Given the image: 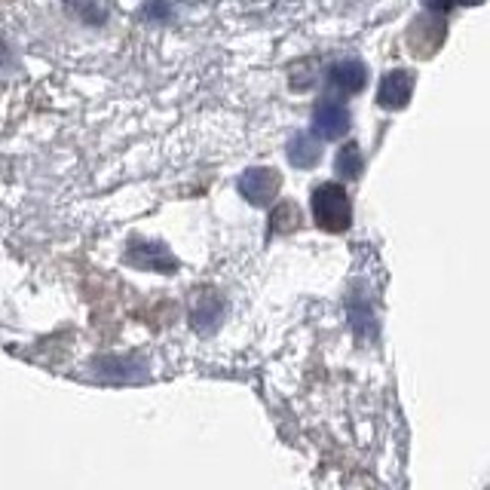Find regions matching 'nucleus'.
Instances as JSON below:
<instances>
[{
  "label": "nucleus",
  "instance_id": "9d476101",
  "mask_svg": "<svg viewBox=\"0 0 490 490\" xmlns=\"http://www.w3.org/2000/svg\"><path fill=\"white\" fill-rule=\"evenodd\" d=\"M285 153L294 169H313L316 162L322 160V144H319V138L310 136V132H294Z\"/></svg>",
  "mask_w": 490,
  "mask_h": 490
},
{
  "label": "nucleus",
  "instance_id": "39448f33",
  "mask_svg": "<svg viewBox=\"0 0 490 490\" xmlns=\"http://www.w3.org/2000/svg\"><path fill=\"white\" fill-rule=\"evenodd\" d=\"M444 34H448V25H444L442 16H435V13L417 16L411 22V28H407V47H411V56H417V58L435 56V49L444 43Z\"/></svg>",
  "mask_w": 490,
  "mask_h": 490
},
{
  "label": "nucleus",
  "instance_id": "f257e3e1",
  "mask_svg": "<svg viewBox=\"0 0 490 490\" xmlns=\"http://www.w3.org/2000/svg\"><path fill=\"white\" fill-rule=\"evenodd\" d=\"M310 209H313L316 227H322L325 233H344L353 224V203L350 193L344 184L337 181H325L319 184L310 197Z\"/></svg>",
  "mask_w": 490,
  "mask_h": 490
},
{
  "label": "nucleus",
  "instance_id": "7ed1b4c3",
  "mask_svg": "<svg viewBox=\"0 0 490 490\" xmlns=\"http://www.w3.org/2000/svg\"><path fill=\"white\" fill-rule=\"evenodd\" d=\"M126 261L138 267V270H151V273L178 270V258L172 255V249H169L166 242H151V240H129Z\"/></svg>",
  "mask_w": 490,
  "mask_h": 490
},
{
  "label": "nucleus",
  "instance_id": "ddd939ff",
  "mask_svg": "<svg viewBox=\"0 0 490 490\" xmlns=\"http://www.w3.org/2000/svg\"><path fill=\"white\" fill-rule=\"evenodd\" d=\"M71 13H77L80 19L89 22V25H99V22L108 19V10L99 4V0H68Z\"/></svg>",
  "mask_w": 490,
  "mask_h": 490
},
{
  "label": "nucleus",
  "instance_id": "1a4fd4ad",
  "mask_svg": "<svg viewBox=\"0 0 490 490\" xmlns=\"http://www.w3.org/2000/svg\"><path fill=\"white\" fill-rule=\"evenodd\" d=\"M144 374L147 365L138 355H105V359L95 362V377H101V381L123 383V381H138Z\"/></svg>",
  "mask_w": 490,
  "mask_h": 490
},
{
  "label": "nucleus",
  "instance_id": "0eeeda50",
  "mask_svg": "<svg viewBox=\"0 0 490 490\" xmlns=\"http://www.w3.org/2000/svg\"><path fill=\"white\" fill-rule=\"evenodd\" d=\"M365 83H368V68L359 58H344V62H334L328 68V86L340 95L362 92Z\"/></svg>",
  "mask_w": 490,
  "mask_h": 490
},
{
  "label": "nucleus",
  "instance_id": "6e6552de",
  "mask_svg": "<svg viewBox=\"0 0 490 490\" xmlns=\"http://www.w3.org/2000/svg\"><path fill=\"white\" fill-rule=\"evenodd\" d=\"M411 92H414V74L405 68H396L383 74L381 89H377V101H381V108L398 110L411 101Z\"/></svg>",
  "mask_w": 490,
  "mask_h": 490
},
{
  "label": "nucleus",
  "instance_id": "4468645a",
  "mask_svg": "<svg viewBox=\"0 0 490 490\" xmlns=\"http://www.w3.org/2000/svg\"><path fill=\"white\" fill-rule=\"evenodd\" d=\"M451 4H469V6H475V4H481V0H451Z\"/></svg>",
  "mask_w": 490,
  "mask_h": 490
},
{
  "label": "nucleus",
  "instance_id": "20e7f679",
  "mask_svg": "<svg viewBox=\"0 0 490 490\" xmlns=\"http://www.w3.org/2000/svg\"><path fill=\"white\" fill-rule=\"evenodd\" d=\"M350 123H353V114L340 99L316 101V108H313V136L316 138H325V141L344 138L346 132H350Z\"/></svg>",
  "mask_w": 490,
  "mask_h": 490
},
{
  "label": "nucleus",
  "instance_id": "423d86ee",
  "mask_svg": "<svg viewBox=\"0 0 490 490\" xmlns=\"http://www.w3.org/2000/svg\"><path fill=\"white\" fill-rule=\"evenodd\" d=\"M221 319H224V301H221V294L214 292H197L190 298V325L193 331L199 334H209L221 325Z\"/></svg>",
  "mask_w": 490,
  "mask_h": 490
},
{
  "label": "nucleus",
  "instance_id": "f8f14e48",
  "mask_svg": "<svg viewBox=\"0 0 490 490\" xmlns=\"http://www.w3.org/2000/svg\"><path fill=\"white\" fill-rule=\"evenodd\" d=\"M301 224V212L294 203H279L270 214V233H292Z\"/></svg>",
  "mask_w": 490,
  "mask_h": 490
},
{
  "label": "nucleus",
  "instance_id": "9b49d317",
  "mask_svg": "<svg viewBox=\"0 0 490 490\" xmlns=\"http://www.w3.org/2000/svg\"><path fill=\"white\" fill-rule=\"evenodd\" d=\"M362 169H365V157H362L359 144L346 141V144L337 151V172L353 181V178H359V175H362Z\"/></svg>",
  "mask_w": 490,
  "mask_h": 490
},
{
  "label": "nucleus",
  "instance_id": "f03ea898",
  "mask_svg": "<svg viewBox=\"0 0 490 490\" xmlns=\"http://www.w3.org/2000/svg\"><path fill=\"white\" fill-rule=\"evenodd\" d=\"M236 188L251 206H270L273 199L279 197L282 188V175L270 166H255V169H245L236 181Z\"/></svg>",
  "mask_w": 490,
  "mask_h": 490
}]
</instances>
